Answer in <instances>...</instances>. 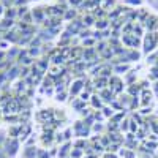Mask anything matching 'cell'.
Here are the masks:
<instances>
[{
	"instance_id": "obj_12",
	"label": "cell",
	"mask_w": 158,
	"mask_h": 158,
	"mask_svg": "<svg viewBox=\"0 0 158 158\" xmlns=\"http://www.w3.org/2000/svg\"><path fill=\"white\" fill-rule=\"evenodd\" d=\"M76 146H77V147H84V146H87V142H85V141H77Z\"/></svg>"
},
{
	"instance_id": "obj_8",
	"label": "cell",
	"mask_w": 158,
	"mask_h": 158,
	"mask_svg": "<svg viewBox=\"0 0 158 158\" xmlns=\"http://www.w3.org/2000/svg\"><path fill=\"white\" fill-rule=\"evenodd\" d=\"M92 103H94V108H101V100H98L97 97H92Z\"/></svg>"
},
{
	"instance_id": "obj_2",
	"label": "cell",
	"mask_w": 158,
	"mask_h": 158,
	"mask_svg": "<svg viewBox=\"0 0 158 158\" xmlns=\"http://www.w3.org/2000/svg\"><path fill=\"white\" fill-rule=\"evenodd\" d=\"M123 41L128 44V46H133V48H138V44H139V40H138V36L135 35V36H123Z\"/></svg>"
},
{
	"instance_id": "obj_9",
	"label": "cell",
	"mask_w": 158,
	"mask_h": 158,
	"mask_svg": "<svg viewBox=\"0 0 158 158\" xmlns=\"http://www.w3.org/2000/svg\"><path fill=\"white\" fill-rule=\"evenodd\" d=\"M97 25H98L100 29H104V27L108 25V22H106V21H98V22H97Z\"/></svg>"
},
{
	"instance_id": "obj_3",
	"label": "cell",
	"mask_w": 158,
	"mask_h": 158,
	"mask_svg": "<svg viewBox=\"0 0 158 158\" xmlns=\"http://www.w3.org/2000/svg\"><path fill=\"white\" fill-rule=\"evenodd\" d=\"M150 100H152V94H150L147 89H142V104L150 103Z\"/></svg>"
},
{
	"instance_id": "obj_4",
	"label": "cell",
	"mask_w": 158,
	"mask_h": 158,
	"mask_svg": "<svg viewBox=\"0 0 158 158\" xmlns=\"http://www.w3.org/2000/svg\"><path fill=\"white\" fill-rule=\"evenodd\" d=\"M81 89H82V82H81V81H76V82L73 84V87H71V94H73V95L77 94Z\"/></svg>"
},
{
	"instance_id": "obj_16",
	"label": "cell",
	"mask_w": 158,
	"mask_h": 158,
	"mask_svg": "<svg viewBox=\"0 0 158 158\" xmlns=\"http://www.w3.org/2000/svg\"><path fill=\"white\" fill-rule=\"evenodd\" d=\"M153 89H155V94H156V97H158V82H155V85H153Z\"/></svg>"
},
{
	"instance_id": "obj_6",
	"label": "cell",
	"mask_w": 158,
	"mask_h": 158,
	"mask_svg": "<svg viewBox=\"0 0 158 158\" xmlns=\"http://www.w3.org/2000/svg\"><path fill=\"white\" fill-rule=\"evenodd\" d=\"M68 150H70V144H65V146L62 147V150H60V153H59V156H65V155H67L68 153Z\"/></svg>"
},
{
	"instance_id": "obj_18",
	"label": "cell",
	"mask_w": 158,
	"mask_h": 158,
	"mask_svg": "<svg viewBox=\"0 0 158 158\" xmlns=\"http://www.w3.org/2000/svg\"><path fill=\"white\" fill-rule=\"evenodd\" d=\"M73 2H74V3H79V2H81V0H71V3H73Z\"/></svg>"
},
{
	"instance_id": "obj_10",
	"label": "cell",
	"mask_w": 158,
	"mask_h": 158,
	"mask_svg": "<svg viewBox=\"0 0 158 158\" xmlns=\"http://www.w3.org/2000/svg\"><path fill=\"white\" fill-rule=\"evenodd\" d=\"M71 156H73V158H77V156H81V150H79V149L73 150V152H71Z\"/></svg>"
},
{
	"instance_id": "obj_11",
	"label": "cell",
	"mask_w": 158,
	"mask_h": 158,
	"mask_svg": "<svg viewBox=\"0 0 158 158\" xmlns=\"http://www.w3.org/2000/svg\"><path fill=\"white\" fill-rule=\"evenodd\" d=\"M128 70V67H118V68H115V71H118V73H125Z\"/></svg>"
},
{
	"instance_id": "obj_7",
	"label": "cell",
	"mask_w": 158,
	"mask_h": 158,
	"mask_svg": "<svg viewBox=\"0 0 158 158\" xmlns=\"http://www.w3.org/2000/svg\"><path fill=\"white\" fill-rule=\"evenodd\" d=\"M103 111H104V112H103L104 117H109V115L112 117V115H114V109H112V108H104Z\"/></svg>"
},
{
	"instance_id": "obj_17",
	"label": "cell",
	"mask_w": 158,
	"mask_h": 158,
	"mask_svg": "<svg viewBox=\"0 0 158 158\" xmlns=\"http://www.w3.org/2000/svg\"><path fill=\"white\" fill-rule=\"evenodd\" d=\"M94 130H95V131H100V130H103V127H101V125H95Z\"/></svg>"
},
{
	"instance_id": "obj_13",
	"label": "cell",
	"mask_w": 158,
	"mask_h": 158,
	"mask_svg": "<svg viewBox=\"0 0 158 158\" xmlns=\"http://www.w3.org/2000/svg\"><path fill=\"white\" fill-rule=\"evenodd\" d=\"M128 123H130L128 120H125V122H122V125H120V128H122V130H128Z\"/></svg>"
},
{
	"instance_id": "obj_5",
	"label": "cell",
	"mask_w": 158,
	"mask_h": 158,
	"mask_svg": "<svg viewBox=\"0 0 158 158\" xmlns=\"http://www.w3.org/2000/svg\"><path fill=\"white\" fill-rule=\"evenodd\" d=\"M149 77L152 79V81H156V79H158V67H153L152 68V73L149 74Z\"/></svg>"
},
{
	"instance_id": "obj_1",
	"label": "cell",
	"mask_w": 158,
	"mask_h": 158,
	"mask_svg": "<svg viewBox=\"0 0 158 158\" xmlns=\"http://www.w3.org/2000/svg\"><path fill=\"white\" fill-rule=\"evenodd\" d=\"M156 43H158V33H147L146 40H144V51L146 52L153 51Z\"/></svg>"
},
{
	"instance_id": "obj_15",
	"label": "cell",
	"mask_w": 158,
	"mask_h": 158,
	"mask_svg": "<svg viewBox=\"0 0 158 158\" xmlns=\"http://www.w3.org/2000/svg\"><path fill=\"white\" fill-rule=\"evenodd\" d=\"M104 158H117V155H114V153H106V155H104Z\"/></svg>"
},
{
	"instance_id": "obj_14",
	"label": "cell",
	"mask_w": 158,
	"mask_h": 158,
	"mask_svg": "<svg viewBox=\"0 0 158 158\" xmlns=\"http://www.w3.org/2000/svg\"><path fill=\"white\" fill-rule=\"evenodd\" d=\"M149 112H150V106H149V108H144V109H141V114H144V115L149 114Z\"/></svg>"
}]
</instances>
